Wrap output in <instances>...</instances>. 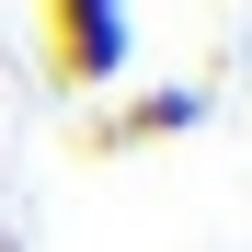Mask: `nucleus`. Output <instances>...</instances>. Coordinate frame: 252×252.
Listing matches in <instances>:
<instances>
[{
    "instance_id": "1",
    "label": "nucleus",
    "mask_w": 252,
    "mask_h": 252,
    "mask_svg": "<svg viewBox=\"0 0 252 252\" xmlns=\"http://www.w3.org/2000/svg\"><path fill=\"white\" fill-rule=\"evenodd\" d=\"M46 23V69L69 92H115L126 80V0H34Z\"/></svg>"
},
{
    "instance_id": "2",
    "label": "nucleus",
    "mask_w": 252,
    "mask_h": 252,
    "mask_svg": "<svg viewBox=\"0 0 252 252\" xmlns=\"http://www.w3.org/2000/svg\"><path fill=\"white\" fill-rule=\"evenodd\" d=\"M195 126H206V92H195V80H172V92H138L126 115H103V126H92V149L115 160V149H160V138H195Z\"/></svg>"
}]
</instances>
